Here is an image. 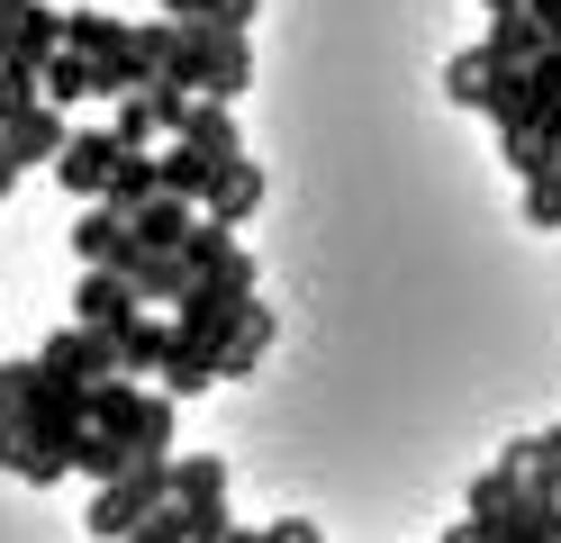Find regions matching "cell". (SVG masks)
Returning <instances> with one entry per match:
<instances>
[{"instance_id": "1", "label": "cell", "mask_w": 561, "mask_h": 543, "mask_svg": "<svg viewBox=\"0 0 561 543\" xmlns=\"http://www.w3.org/2000/svg\"><path fill=\"white\" fill-rule=\"evenodd\" d=\"M163 82H182L191 100H227L254 82V46H244V27H218V19H182L172 27V64H163Z\"/></svg>"}, {"instance_id": "2", "label": "cell", "mask_w": 561, "mask_h": 543, "mask_svg": "<svg viewBox=\"0 0 561 543\" xmlns=\"http://www.w3.org/2000/svg\"><path fill=\"white\" fill-rule=\"evenodd\" d=\"M10 426H19L37 453H64V471H73V434L91 426V389H82V381H64V372H46V362L27 353V389H19Z\"/></svg>"}, {"instance_id": "3", "label": "cell", "mask_w": 561, "mask_h": 543, "mask_svg": "<svg viewBox=\"0 0 561 543\" xmlns=\"http://www.w3.org/2000/svg\"><path fill=\"white\" fill-rule=\"evenodd\" d=\"M244 299H254V253H236V263H218V272H199V290L172 308V326H182V344H191V353L218 362V344L236 336Z\"/></svg>"}, {"instance_id": "4", "label": "cell", "mask_w": 561, "mask_h": 543, "mask_svg": "<svg viewBox=\"0 0 561 543\" xmlns=\"http://www.w3.org/2000/svg\"><path fill=\"white\" fill-rule=\"evenodd\" d=\"M172 417H182V398H163V389H146V381H127V372L91 389V426L118 434L127 453H172Z\"/></svg>"}, {"instance_id": "5", "label": "cell", "mask_w": 561, "mask_h": 543, "mask_svg": "<svg viewBox=\"0 0 561 543\" xmlns=\"http://www.w3.org/2000/svg\"><path fill=\"white\" fill-rule=\"evenodd\" d=\"M154 507H172V453H136L118 480L91 489V534H100V543H127Z\"/></svg>"}, {"instance_id": "6", "label": "cell", "mask_w": 561, "mask_h": 543, "mask_svg": "<svg viewBox=\"0 0 561 543\" xmlns=\"http://www.w3.org/2000/svg\"><path fill=\"white\" fill-rule=\"evenodd\" d=\"M227 480L236 471L218 453H172V507L191 517V534H227Z\"/></svg>"}, {"instance_id": "7", "label": "cell", "mask_w": 561, "mask_h": 543, "mask_svg": "<svg viewBox=\"0 0 561 543\" xmlns=\"http://www.w3.org/2000/svg\"><path fill=\"white\" fill-rule=\"evenodd\" d=\"M110 172H118V136H110V127H73V136H64V155H55V191L100 200V191H110Z\"/></svg>"}, {"instance_id": "8", "label": "cell", "mask_w": 561, "mask_h": 543, "mask_svg": "<svg viewBox=\"0 0 561 543\" xmlns=\"http://www.w3.org/2000/svg\"><path fill=\"white\" fill-rule=\"evenodd\" d=\"M37 362H46V372H64V381H82V389L118 381V344L100 336V326H64V336H46Z\"/></svg>"}, {"instance_id": "9", "label": "cell", "mask_w": 561, "mask_h": 543, "mask_svg": "<svg viewBox=\"0 0 561 543\" xmlns=\"http://www.w3.org/2000/svg\"><path fill=\"white\" fill-rule=\"evenodd\" d=\"M127 317H146V299H136V281H127V272L100 263V272L73 281V326H100V336H118Z\"/></svg>"}, {"instance_id": "10", "label": "cell", "mask_w": 561, "mask_h": 543, "mask_svg": "<svg viewBox=\"0 0 561 543\" xmlns=\"http://www.w3.org/2000/svg\"><path fill=\"white\" fill-rule=\"evenodd\" d=\"M118 272L136 281V299H146L154 317H172V308H182L191 290H199V272H191V253H127Z\"/></svg>"}, {"instance_id": "11", "label": "cell", "mask_w": 561, "mask_h": 543, "mask_svg": "<svg viewBox=\"0 0 561 543\" xmlns=\"http://www.w3.org/2000/svg\"><path fill=\"white\" fill-rule=\"evenodd\" d=\"M172 145H191V155H208V163H244V136H236L227 100H191L182 118H172Z\"/></svg>"}, {"instance_id": "12", "label": "cell", "mask_w": 561, "mask_h": 543, "mask_svg": "<svg viewBox=\"0 0 561 543\" xmlns=\"http://www.w3.org/2000/svg\"><path fill=\"white\" fill-rule=\"evenodd\" d=\"M0 136H10V155H19V172H55V155H64V136H73V127H64L55 118V100H27L19 109V118H0Z\"/></svg>"}, {"instance_id": "13", "label": "cell", "mask_w": 561, "mask_h": 543, "mask_svg": "<svg viewBox=\"0 0 561 543\" xmlns=\"http://www.w3.org/2000/svg\"><path fill=\"white\" fill-rule=\"evenodd\" d=\"M172 336H182V326H172V317H154V308H146V317H127L118 336H110V344H118V372H127V381H146V372L163 381V362H172Z\"/></svg>"}, {"instance_id": "14", "label": "cell", "mask_w": 561, "mask_h": 543, "mask_svg": "<svg viewBox=\"0 0 561 543\" xmlns=\"http://www.w3.org/2000/svg\"><path fill=\"white\" fill-rule=\"evenodd\" d=\"M272 336H280V317H272V299L254 290V299H244V317H236V336L218 344V381H244V372L272 353Z\"/></svg>"}, {"instance_id": "15", "label": "cell", "mask_w": 561, "mask_h": 543, "mask_svg": "<svg viewBox=\"0 0 561 543\" xmlns=\"http://www.w3.org/2000/svg\"><path fill=\"white\" fill-rule=\"evenodd\" d=\"M263 200H272V172L244 155V163H227V172H218V191H208V208H199V217H218V227H244V217H254Z\"/></svg>"}, {"instance_id": "16", "label": "cell", "mask_w": 561, "mask_h": 543, "mask_svg": "<svg viewBox=\"0 0 561 543\" xmlns=\"http://www.w3.org/2000/svg\"><path fill=\"white\" fill-rule=\"evenodd\" d=\"M127 253H136V245H127V217L91 200V208L73 217V263H82V272H100V263H110V272H118V263H127Z\"/></svg>"}, {"instance_id": "17", "label": "cell", "mask_w": 561, "mask_h": 543, "mask_svg": "<svg viewBox=\"0 0 561 543\" xmlns=\"http://www.w3.org/2000/svg\"><path fill=\"white\" fill-rule=\"evenodd\" d=\"M191 227H199V208H191V200H154V208H136V217H127V245H136V253H182Z\"/></svg>"}, {"instance_id": "18", "label": "cell", "mask_w": 561, "mask_h": 543, "mask_svg": "<svg viewBox=\"0 0 561 543\" xmlns=\"http://www.w3.org/2000/svg\"><path fill=\"white\" fill-rule=\"evenodd\" d=\"M552 55V36L535 27V19H525V10H507V19H489V64H499V72H535Z\"/></svg>"}, {"instance_id": "19", "label": "cell", "mask_w": 561, "mask_h": 543, "mask_svg": "<svg viewBox=\"0 0 561 543\" xmlns=\"http://www.w3.org/2000/svg\"><path fill=\"white\" fill-rule=\"evenodd\" d=\"M507 471H516V480L535 489V498H561V426L516 434V444H507Z\"/></svg>"}, {"instance_id": "20", "label": "cell", "mask_w": 561, "mask_h": 543, "mask_svg": "<svg viewBox=\"0 0 561 543\" xmlns=\"http://www.w3.org/2000/svg\"><path fill=\"white\" fill-rule=\"evenodd\" d=\"M154 200H163V163H154V155H118V172H110V191H100V208L136 217V208H154Z\"/></svg>"}, {"instance_id": "21", "label": "cell", "mask_w": 561, "mask_h": 543, "mask_svg": "<svg viewBox=\"0 0 561 543\" xmlns=\"http://www.w3.org/2000/svg\"><path fill=\"white\" fill-rule=\"evenodd\" d=\"M163 200H191V208H208V191H218V172L227 163H208V155H191V145H163Z\"/></svg>"}, {"instance_id": "22", "label": "cell", "mask_w": 561, "mask_h": 543, "mask_svg": "<svg viewBox=\"0 0 561 543\" xmlns=\"http://www.w3.org/2000/svg\"><path fill=\"white\" fill-rule=\"evenodd\" d=\"M489 91H499V64H489V46H462L444 64V100H462V109H480L489 118Z\"/></svg>"}, {"instance_id": "23", "label": "cell", "mask_w": 561, "mask_h": 543, "mask_svg": "<svg viewBox=\"0 0 561 543\" xmlns=\"http://www.w3.org/2000/svg\"><path fill=\"white\" fill-rule=\"evenodd\" d=\"M37 91H46L55 109H73V100H100V72H91V55H73V46H55V64L37 72Z\"/></svg>"}, {"instance_id": "24", "label": "cell", "mask_w": 561, "mask_h": 543, "mask_svg": "<svg viewBox=\"0 0 561 543\" xmlns=\"http://www.w3.org/2000/svg\"><path fill=\"white\" fill-rule=\"evenodd\" d=\"M118 36H127V19H110V10H91V0H82V10H64V46H73V55H118Z\"/></svg>"}, {"instance_id": "25", "label": "cell", "mask_w": 561, "mask_h": 543, "mask_svg": "<svg viewBox=\"0 0 561 543\" xmlns=\"http://www.w3.org/2000/svg\"><path fill=\"white\" fill-rule=\"evenodd\" d=\"M0 471H19L27 489H55V480H64V453H37L19 426H0Z\"/></svg>"}, {"instance_id": "26", "label": "cell", "mask_w": 561, "mask_h": 543, "mask_svg": "<svg viewBox=\"0 0 561 543\" xmlns=\"http://www.w3.org/2000/svg\"><path fill=\"white\" fill-rule=\"evenodd\" d=\"M118 118H110V136H118V155H154V136H163V118L146 109V91H127V100H110Z\"/></svg>"}, {"instance_id": "27", "label": "cell", "mask_w": 561, "mask_h": 543, "mask_svg": "<svg viewBox=\"0 0 561 543\" xmlns=\"http://www.w3.org/2000/svg\"><path fill=\"white\" fill-rule=\"evenodd\" d=\"M127 462H136V453L118 444V434H100V426H82V434H73V471H82V480H118Z\"/></svg>"}, {"instance_id": "28", "label": "cell", "mask_w": 561, "mask_h": 543, "mask_svg": "<svg viewBox=\"0 0 561 543\" xmlns=\"http://www.w3.org/2000/svg\"><path fill=\"white\" fill-rule=\"evenodd\" d=\"M525 498V480H516V471L507 462H489L480 471V480H471V525H489V517H507V507Z\"/></svg>"}, {"instance_id": "29", "label": "cell", "mask_w": 561, "mask_h": 543, "mask_svg": "<svg viewBox=\"0 0 561 543\" xmlns=\"http://www.w3.org/2000/svg\"><path fill=\"white\" fill-rule=\"evenodd\" d=\"M525 227H543V236L561 227V163H543L535 181H525Z\"/></svg>"}, {"instance_id": "30", "label": "cell", "mask_w": 561, "mask_h": 543, "mask_svg": "<svg viewBox=\"0 0 561 543\" xmlns=\"http://www.w3.org/2000/svg\"><path fill=\"white\" fill-rule=\"evenodd\" d=\"M27 100H46L37 91V72H27V64H10V55H0V118H19V109Z\"/></svg>"}, {"instance_id": "31", "label": "cell", "mask_w": 561, "mask_h": 543, "mask_svg": "<svg viewBox=\"0 0 561 543\" xmlns=\"http://www.w3.org/2000/svg\"><path fill=\"white\" fill-rule=\"evenodd\" d=\"M127 543H191V517H182V507H154V517L136 525Z\"/></svg>"}, {"instance_id": "32", "label": "cell", "mask_w": 561, "mask_h": 543, "mask_svg": "<svg viewBox=\"0 0 561 543\" xmlns=\"http://www.w3.org/2000/svg\"><path fill=\"white\" fill-rule=\"evenodd\" d=\"M516 543H561V498H535V525H525Z\"/></svg>"}, {"instance_id": "33", "label": "cell", "mask_w": 561, "mask_h": 543, "mask_svg": "<svg viewBox=\"0 0 561 543\" xmlns=\"http://www.w3.org/2000/svg\"><path fill=\"white\" fill-rule=\"evenodd\" d=\"M19 389H27V362H0V426H10V408H19Z\"/></svg>"}, {"instance_id": "34", "label": "cell", "mask_w": 561, "mask_h": 543, "mask_svg": "<svg viewBox=\"0 0 561 543\" xmlns=\"http://www.w3.org/2000/svg\"><path fill=\"white\" fill-rule=\"evenodd\" d=\"M263 534H272V543H327V534L308 525V517H280V525H263Z\"/></svg>"}, {"instance_id": "35", "label": "cell", "mask_w": 561, "mask_h": 543, "mask_svg": "<svg viewBox=\"0 0 561 543\" xmlns=\"http://www.w3.org/2000/svg\"><path fill=\"white\" fill-rule=\"evenodd\" d=\"M254 10H263V0H218L208 19H218V27H254Z\"/></svg>"}, {"instance_id": "36", "label": "cell", "mask_w": 561, "mask_h": 543, "mask_svg": "<svg viewBox=\"0 0 561 543\" xmlns=\"http://www.w3.org/2000/svg\"><path fill=\"white\" fill-rule=\"evenodd\" d=\"M525 19H535V27L552 36V46H561V0H525Z\"/></svg>"}, {"instance_id": "37", "label": "cell", "mask_w": 561, "mask_h": 543, "mask_svg": "<svg viewBox=\"0 0 561 543\" xmlns=\"http://www.w3.org/2000/svg\"><path fill=\"white\" fill-rule=\"evenodd\" d=\"M19 191V155H10V136H0V200Z\"/></svg>"}, {"instance_id": "38", "label": "cell", "mask_w": 561, "mask_h": 543, "mask_svg": "<svg viewBox=\"0 0 561 543\" xmlns=\"http://www.w3.org/2000/svg\"><path fill=\"white\" fill-rule=\"evenodd\" d=\"M227 543H272V534L263 525H227Z\"/></svg>"}, {"instance_id": "39", "label": "cell", "mask_w": 561, "mask_h": 543, "mask_svg": "<svg viewBox=\"0 0 561 543\" xmlns=\"http://www.w3.org/2000/svg\"><path fill=\"white\" fill-rule=\"evenodd\" d=\"M480 10H489V19H507V10H525V0H480Z\"/></svg>"}, {"instance_id": "40", "label": "cell", "mask_w": 561, "mask_h": 543, "mask_svg": "<svg viewBox=\"0 0 561 543\" xmlns=\"http://www.w3.org/2000/svg\"><path fill=\"white\" fill-rule=\"evenodd\" d=\"M444 543H471V525H453V534H444Z\"/></svg>"}, {"instance_id": "41", "label": "cell", "mask_w": 561, "mask_h": 543, "mask_svg": "<svg viewBox=\"0 0 561 543\" xmlns=\"http://www.w3.org/2000/svg\"><path fill=\"white\" fill-rule=\"evenodd\" d=\"M191 543H227V534H191Z\"/></svg>"}, {"instance_id": "42", "label": "cell", "mask_w": 561, "mask_h": 543, "mask_svg": "<svg viewBox=\"0 0 561 543\" xmlns=\"http://www.w3.org/2000/svg\"><path fill=\"white\" fill-rule=\"evenodd\" d=\"M154 10H163V0H154Z\"/></svg>"}]
</instances>
